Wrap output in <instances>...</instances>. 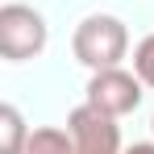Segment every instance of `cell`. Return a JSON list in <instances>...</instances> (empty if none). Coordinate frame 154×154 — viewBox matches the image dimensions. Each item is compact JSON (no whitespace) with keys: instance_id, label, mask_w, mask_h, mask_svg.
Returning <instances> with one entry per match:
<instances>
[{"instance_id":"6da1fadb","label":"cell","mask_w":154,"mask_h":154,"mask_svg":"<svg viewBox=\"0 0 154 154\" xmlns=\"http://www.w3.org/2000/svg\"><path fill=\"white\" fill-rule=\"evenodd\" d=\"M71 50L88 71H104V67H121V58L129 54V29L121 17L112 13H92L83 17L71 33Z\"/></svg>"},{"instance_id":"7a4b0ae2","label":"cell","mask_w":154,"mask_h":154,"mask_svg":"<svg viewBox=\"0 0 154 154\" xmlns=\"http://www.w3.org/2000/svg\"><path fill=\"white\" fill-rule=\"evenodd\" d=\"M50 42V25L38 8L29 4H0V54L8 63H25V58H38Z\"/></svg>"},{"instance_id":"3957f363","label":"cell","mask_w":154,"mask_h":154,"mask_svg":"<svg viewBox=\"0 0 154 154\" xmlns=\"http://www.w3.org/2000/svg\"><path fill=\"white\" fill-rule=\"evenodd\" d=\"M142 88H146V83L137 79V71L104 67V71H92L83 100L92 104V108H100V112H108V117H129V112L142 104Z\"/></svg>"},{"instance_id":"277c9868","label":"cell","mask_w":154,"mask_h":154,"mask_svg":"<svg viewBox=\"0 0 154 154\" xmlns=\"http://www.w3.org/2000/svg\"><path fill=\"white\" fill-rule=\"evenodd\" d=\"M67 129H71L75 154H125V150H121L117 117H108V112H100V108H92L88 100L71 108Z\"/></svg>"},{"instance_id":"5b68a950","label":"cell","mask_w":154,"mask_h":154,"mask_svg":"<svg viewBox=\"0 0 154 154\" xmlns=\"http://www.w3.org/2000/svg\"><path fill=\"white\" fill-rule=\"evenodd\" d=\"M33 129H25V117L17 104L0 108V154H25V142Z\"/></svg>"},{"instance_id":"8992f818","label":"cell","mask_w":154,"mask_h":154,"mask_svg":"<svg viewBox=\"0 0 154 154\" xmlns=\"http://www.w3.org/2000/svg\"><path fill=\"white\" fill-rule=\"evenodd\" d=\"M25 154H75V142H71V129H58V125H42L29 133Z\"/></svg>"},{"instance_id":"52a82bcc","label":"cell","mask_w":154,"mask_h":154,"mask_svg":"<svg viewBox=\"0 0 154 154\" xmlns=\"http://www.w3.org/2000/svg\"><path fill=\"white\" fill-rule=\"evenodd\" d=\"M133 71H137V79H142L146 88H154V33H146V38L133 46Z\"/></svg>"},{"instance_id":"ba28073f","label":"cell","mask_w":154,"mask_h":154,"mask_svg":"<svg viewBox=\"0 0 154 154\" xmlns=\"http://www.w3.org/2000/svg\"><path fill=\"white\" fill-rule=\"evenodd\" d=\"M125 154H154V142H133Z\"/></svg>"},{"instance_id":"9c48e42d","label":"cell","mask_w":154,"mask_h":154,"mask_svg":"<svg viewBox=\"0 0 154 154\" xmlns=\"http://www.w3.org/2000/svg\"><path fill=\"white\" fill-rule=\"evenodd\" d=\"M150 129H154V117H150Z\"/></svg>"}]
</instances>
